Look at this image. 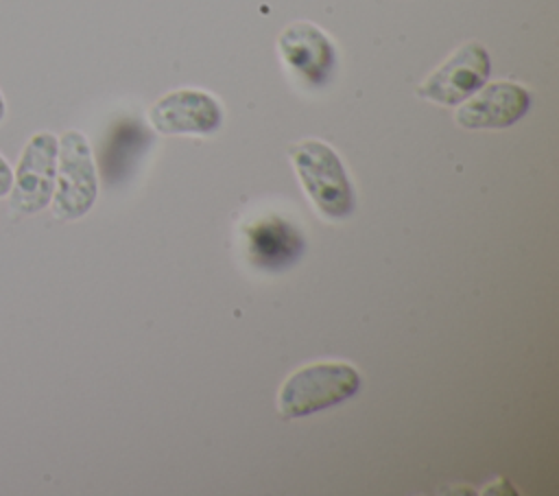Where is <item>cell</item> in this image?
Returning a JSON list of instances; mask_svg holds the SVG:
<instances>
[{
	"label": "cell",
	"instance_id": "obj_4",
	"mask_svg": "<svg viewBox=\"0 0 559 496\" xmlns=\"http://www.w3.org/2000/svg\"><path fill=\"white\" fill-rule=\"evenodd\" d=\"M59 138L52 131H37L24 144L15 166L13 184L7 194L11 212L33 216L50 208L57 179Z\"/></svg>",
	"mask_w": 559,
	"mask_h": 496
},
{
	"label": "cell",
	"instance_id": "obj_11",
	"mask_svg": "<svg viewBox=\"0 0 559 496\" xmlns=\"http://www.w3.org/2000/svg\"><path fill=\"white\" fill-rule=\"evenodd\" d=\"M7 114H9V105H7V98H4V94L0 90V125L7 120Z\"/></svg>",
	"mask_w": 559,
	"mask_h": 496
},
{
	"label": "cell",
	"instance_id": "obj_2",
	"mask_svg": "<svg viewBox=\"0 0 559 496\" xmlns=\"http://www.w3.org/2000/svg\"><path fill=\"white\" fill-rule=\"evenodd\" d=\"M98 197V175L87 138L79 129H68L59 138L57 179L52 192V214L59 221L85 216Z\"/></svg>",
	"mask_w": 559,
	"mask_h": 496
},
{
	"label": "cell",
	"instance_id": "obj_7",
	"mask_svg": "<svg viewBox=\"0 0 559 496\" xmlns=\"http://www.w3.org/2000/svg\"><path fill=\"white\" fill-rule=\"evenodd\" d=\"M284 63L308 85H323L336 66V50L330 37L312 22L288 24L277 39Z\"/></svg>",
	"mask_w": 559,
	"mask_h": 496
},
{
	"label": "cell",
	"instance_id": "obj_9",
	"mask_svg": "<svg viewBox=\"0 0 559 496\" xmlns=\"http://www.w3.org/2000/svg\"><path fill=\"white\" fill-rule=\"evenodd\" d=\"M249 260L264 271H282L295 264L304 251L301 232L286 219L264 216L245 227Z\"/></svg>",
	"mask_w": 559,
	"mask_h": 496
},
{
	"label": "cell",
	"instance_id": "obj_8",
	"mask_svg": "<svg viewBox=\"0 0 559 496\" xmlns=\"http://www.w3.org/2000/svg\"><path fill=\"white\" fill-rule=\"evenodd\" d=\"M531 107L528 92L511 81L487 83L456 109V122L465 129H504L518 122Z\"/></svg>",
	"mask_w": 559,
	"mask_h": 496
},
{
	"label": "cell",
	"instance_id": "obj_10",
	"mask_svg": "<svg viewBox=\"0 0 559 496\" xmlns=\"http://www.w3.org/2000/svg\"><path fill=\"white\" fill-rule=\"evenodd\" d=\"M13 184V166L7 162V157L0 153V199H7Z\"/></svg>",
	"mask_w": 559,
	"mask_h": 496
},
{
	"label": "cell",
	"instance_id": "obj_6",
	"mask_svg": "<svg viewBox=\"0 0 559 496\" xmlns=\"http://www.w3.org/2000/svg\"><path fill=\"white\" fill-rule=\"evenodd\" d=\"M148 120L164 135H207L221 127L223 109L207 92L175 90L148 109Z\"/></svg>",
	"mask_w": 559,
	"mask_h": 496
},
{
	"label": "cell",
	"instance_id": "obj_3",
	"mask_svg": "<svg viewBox=\"0 0 559 496\" xmlns=\"http://www.w3.org/2000/svg\"><path fill=\"white\" fill-rule=\"evenodd\" d=\"M360 387L358 371L347 363H317L295 371L280 391V413L304 417L352 398Z\"/></svg>",
	"mask_w": 559,
	"mask_h": 496
},
{
	"label": "cell",
	"instance_id": "obj_1",
	"mask_svg": "<svg viewBox=\"0 0 559 496\" xmlns=\"http://www.w3.org/2000/svg\"><path fill=\"white\" fill-rule=\"evenodd\" d=\"M295 170L312 203L330 219L354 210L352 181L332 146L321 140H301L288 149Z\"/></svg>",
	"mask_w": 559,
	"mask_h": 496
},
{
	"label": "cell",
	"instance_id": "obj_5",
	"mask_svg": "<svg viewBox=\"0 0 559 496\" xmlns=\"http://www.w3.org/2000/svg\"><path fill=\"white\" fill-rule=\"evenodd\" d=\"M491 72V59L483 44L467 42L454 50L426 81L417 87V94L439 105H461L476 90H480Z\"/></svg>",
	"mask_w": 559,
	"mask_h": 496
}]
</instances>
